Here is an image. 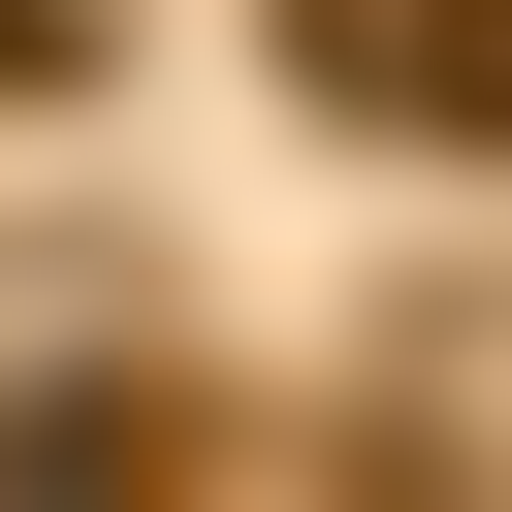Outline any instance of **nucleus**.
Here are the masks:
<instances>
[{"label": "nucleus", "instance_id": "obj_1", "mask_svg": "<svg viewBox=\"0 0 512 512\" xmlns=\"http://www.w3.org/2000/svg\"><path fill=\"white\" fill-rule=\"evenodd\" d=\"M288 64L352 128H512V0H288Z\"/></svg>", "mask_w": 512, "mask_h": 512}, {"label": "nucleus", "instance_id": "obj_2", "mask_svg": "<svg viewBox=\"0 0 512 512\" xmlns=\"http://www.w3.org/2000/svg\"><path fill=\"white\" fill-rule=\"evenodd\" d=\"M32 64H64V0H0V96H32Z\"/></svg>", "mask_w": 512, "mask_h": 512}]
</instances>
